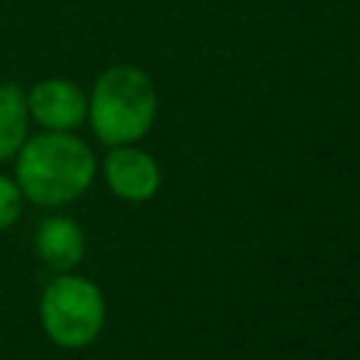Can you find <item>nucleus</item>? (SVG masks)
<instances>
[{
    "mask_svg": "<svg viewBox=\"0 0 360 360\" xmlns=\"http://www.w3.org/2000/svg\"><path fill=\"white\" fill-rule=\"evenodd\" d=\"M104 180L115 197L129 202H143L158 191L160 169L149 152L124 143V146H112V152L104 158Z\"/></svg>",
    "mask_w": 360,
    "mask_h": 360,
    "instance_id": "5",
    "label": "nucleus"
},
{
    "mask_svg": "<svg viewBox=\"0 0 360 360\" xmlns=\"http://www.w3.org/2000/svg\"><path fill=\"white\" fill-rule=\"evenodd\" d=\"M22 205H25V197L17 180L0 174V231H8L22 217Z\"/></svg>",
    "mask_w": 360,
    "mask_h": 360,
    "instance_id": "8",
    "label": "nucleus"
},
{
    "mask_svg": "<svg viewBox=\"0 0 360 360\" xmlns=\"http://www.w3.org/2000/svg\"><path fill=\"white\" fill-rule=\"evenodd\" d=\"M28 118L42 129L73 132L87 118V96L70 79H42L25 93Z\"/></svg>",
    "mask_w": 360,
    "mask_h": 360,
    "instance_id": "4",
    "label": "nucleus"
},
{
    "mask_svg": "<svg viewBox=\"0 0 360 360\" xmlns=\"http://www.w3.org/2000/svg\"><path fill=\"white\" fill-rule=\"evenodd\" d=\"M158 112V93L152 79L135 65L107 68L87 98V118L96 138L107 146L141 141Z\"/></svg>",
    "mask_w": 360,
    "mask_h": 360,
    "instance_id": "2",
    "label": "nucleus"
},
{
    "mask_svg": "<svg viewBox=\"0 0 360 360\" xmlns=\"http://www.w3.org/2000/svg\"><path fill=\"white\" fill-rule=\"evenodd\" d=\"M96 177V155L73 132L42 129L14 155V180L25 200L59 208L82 197Z\"/></svg>",
    "mask_w": 360,
    "mask_h": 360,
    "instance_id": "1",
    "label": "nucleus"
},
{
    "mask_svg": "<svg viewBox=\"0 0 360 360\" xmlns=\"http://www.w3.org/2000/svg\"><path fill=\"white\" fill-rule=\"evenodd\" d=\"M101 290L76 273H56L39 298V323L51 343L62 349H84L104 329Z\"/></svg>",
    "mask_w": 360,
    "mask_h": 360,
    "instance_id": "3",
    "label": "nucleus"
},
{
    "mask_svg": "<svg viewBox=\"0 0 360 360\" xmlns=\"http://www.w3.org/2000/svg\"><path fill=\"white\" fill-rule=\"evenodd\" d=\"M34 253L53 273L73 270L84 256V233L70 217H48L34 233Z\"/></svg>",
    "mask_w": 360,
    "mask_h": 360,
    "instance_id": "6",
    "label": "nucleus"
},
{
    "mask_svg": "<svg viewBox=\"0 0 360 360\" xmlns=\"http://www.w3.org/2000/svg\"><path fill=\"white\" fill-rule=\"evenodd\" d=\"M28 107L25 93L17 84H0V163L11 160L22 141L28 138Z\"/></svg>",
    "mask_w": 360,
    "mask_h": 360,
    "instance_id": "7",
    "label": "nucleus"
}]
</instances>
